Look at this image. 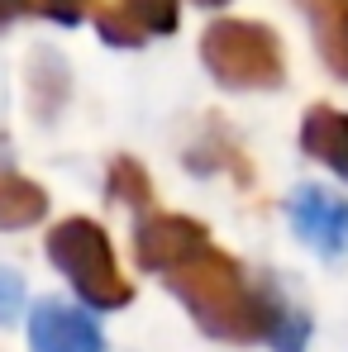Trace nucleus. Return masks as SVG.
I'll use <instances>...</instances> for the list:
<instances>
[{
    "label": "nucleus",
    "mask_w": 348,
    "mask_h": 352,
    "mask_svg": "<svg viewBox=\"0 0 348 352\" xmlns=\"http://www.w3.org/2000/svg\"><path fill=\"white\" fill-rule=\"evenodd\" d=\"M196 5H225V0H196Z\"/></svg>",
    "instance_id": "dca6fc26"
},
{
    "label": "nucleus",
    "mask_w": 348,
    "mask_h": 352,
    "mask_svg": "<svg viewBox=\"0 0 348 352\" xmlns=\"http://www.w3.org/2000/svg\"><path fill=\"white\" fill-rule=\"evenodd\" d=\"M24 309V281L14 272H0V324H14Z\"/></svg>",
    "instance_id": "ddd939ff"
},
{
    "label": "nucleus",
    "mask_w": 348,
    "mask_h": 352,
    "mask_svg": "<svg viewBox=\"0 0 348 352\" xmlns=\"http://www.w3.org/2000/svg\"><path fill=\"white\" fill-rule=\"evenodd\" d=\"M105 190H110L115 200H124V205H134V210H148V205H153V181H148V172H143L134 157H115V162H110Z\"/></svg>",
    "instance_id": "9b49d317"
},
{
    "label": "nucleus",
    "mask_w": 348,
    "mask_h": 352,
    "mask_svg": "<svg viewBox=\"0 0 348 352\" xmlns=\"http://www.w3.org/2000/svg\"><path fill=\"white\" fill-rule=\"evenodd\" d=\"M201 62L229 91H277L287 81L282 38L253 19H215L201 34Z\"/></svg>",
    "instance_id": "f03ea898"
},
{
    "label": "nucleus",
    "mask_w": 348,
    "mask_h": 352,
    "mask_svg": "<svg viewBox=\"0 0 348 352\" xmlns=\"http://www.w3.org/2000/svg\"><path fill=\"white\" fill-rule=\"evenodd\" d=\"M310 19V34H315V48L325 67L348 81V0H296Z\"/></svg>",
    "instance_id": "6e6552de"
},
{
    "label": "nucleus",
    "mask_w": 348,
    "mask_h": 352,
    "mask_svg": "<svg viewBox=\"0 0 348 352\" xmlns=\"http://www.w3.org/2000/svg\"><path fill=\"white\" fill-rule=\"evenodd\" d=\"M29 343L34 352H105V338L91 314L62 305V300H39L29 319Z\"/></svg>",
    "instance_id": "423d86ee"
},
{
    "label": "nucleus",
    "mask_w": 348,
    "mask_h": 352,
    "mask_svg": "<svg viewBox=\"0 0 348 352\" xmlns=\"http://www.w3.org/2000/svg\"><path fill=\"white\" fill-rule=\"evenodd\" d=\"M300 153L325 162L329 172L348 181V115L334 105H310L300 119Z\"/></svg>",
    "instance_id": "0eeeda50"
},
{
    "label": "nucleus",
    "mask_w": 348,
    "mask_h": 352,
    "mask_svg": "<svg viewBox=\"0 0 348 352\" xmlns=\"http://www.w3.org/2000/svg\"><path fill=\"white\" fill-rule=\"evenodd\" d=\"M34 10H39V0H0V29L24 19V14H34Z\"/></svg>",
    "instance_id": "2eb2a0df"
},
{
    "label": "nucleus",
    "mask_w": 348,
    "mask_h": 352,
    "mask_svg": "<svg viewBox=\"0 0 348 352\" xmlns=\"http://www.w3.org/2000/svg\"><path fill=\"white\" fill-rule=\"evenodd\" d=\"M172 295L191 309V319L220 338V343H267V309H272V281L263 276L258 286L243 276L238 257L205 248L186 267L167 276Z\"/></svg>",
    "instance_id": "f257e3e1"
},
{
    "label": "nucleus",
    "mask_w": 348,
    "mask_h": 352,
    "mask_svg": "<svg viewBox=\"0 0 348 352\" xmlns=\"http://www.w3.org/2000/svg\"><path fill=\"white\" fill-rule=\"evenodd\" d=\"M205 248H210L205 224L201 219H186V214H143L139 229H134V262L143 272L172 276L176 267H186Z\"/></svg>",
    "instance_id": "20e7f679"
},
{
    "label": "nucleus",
    "mask_w": 348,
    "mask_h": 352,
    "mask_svg": "<svg viewBox=\"0 0 348 352\" xmlns=\"http://www.w3.org/2000/svg\"><path fill=\"white\" fill-rule=\"evenodd\" d=\"M287 214H291V229L315 252H325V257L348 252V200L344 195H329L325 186H296L287 200Z\"/></svg>",
    "instance_id": "39448f33"
},
{
    "label": "nucleus",
    "mask_w": 348,
    "mask_h": 352,
    "mask_svg": "<svg viewBox=\"0 0 348 352\" xmlns=\"http://www.w3.org/2000/svg\"><path fill=\"white\" fill-rule=\"evenodd\" d=\"M48 214V190L29 176H19L5 153H0V229L14 234V229H34L39 219Z\"/></svg>",
    "instance_id": "1a4fd4ad"
},
{
    "label": "nucleus",
    "mask_w": 348,
    "mask_h": 352,
    "mask_svg": "<svg viewBox=\"0 0 348 352\" xmlns=\"http://www.w3.org/2000/svg\"><path fill=\"white\" fill-rule=\"evenodd\" d=\"M115 5L143 29V34H172L176 19H181V5H176V0H115Z\"/></svg>",
    "instance_id": "f8f14e48"
},
{
    "label": "nucleus",
    "mask_w": 348,
    "mask_h": 352,
    "mask_svg": "<svg viewBox=\"0 0 348 352\" xmlns=\"http://www.w3.org/2000/svg\"><path fill=\"white\" fill-rule=\"evenodd\" d=\"M305 338H310V319H305V309H296L287 295L277 291V281H272V309H267V343L277 352H300L305 348Z\"/></svg>",
    "instance_id": "9d476101"
},
{
    "label": "nucleus",
    "mask_w": 348,
    "mask_h": 352,
    "mask_svg": "<svg viewBox=\"0 0 348 352\" xmlns=\"http://www.w3.org/2000/svg\"><path fill=\"white\" fill-rule=\"evenodd\" d=\"M91 5H96V0H39V10H43L48 19H58V24H81Z\"/></svg>",
    "instance_id": "4468645a"
},
{
    "label": "nucleus",
    "mask_w": 348,
    "mask_h": 352,
    "mask_svg": "<svg viewBox=\"0 0 348 352\" xmlns=\"http://www.w3.org/2000/svg\"><path fill=\"white\" fill-rule=\"evenodd\" d=\"M48 257L91 309H124L134 300V286L124 281V272L115 262L110 234L96 219H81V214L62 219L48 234Z\"/></svg>",
    "instance_id": "7ed1b4c3"
}]
</instances>
